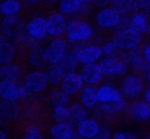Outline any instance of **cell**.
Listing matches in <instances>:
<instances>
[{
	"mask_svg": "<svg viewBox=\"0 0 150 139\" xmlns=\"http://www.w3.org/2000/svg\"><path fill=\"white\" fill-rule=\"evenodd\" d=\"M95 33L87 19H73L69 20L64 37L69 44L78 47L94 43Z\"/></svg>",
	"mask_w": 150,
	"mask_h": 139,
	"instance_id": "1",
	"label": "cell"
},
{
	"mask_svg": "<svg viewBox=\"0 0 150 139\" xmlns=\"http://www.w3.org/2000/svg\"><path fill=\"white\" fill-rule=\"evenodd\" d=\"M98 65L104 77H125L129 70L126 53L124 52L117 56L105 57L100 61Z\"/></svg>",
	"mask_w": 150,
	"mask_h": 139,
	"instance_id": "2",
	"label": "cell"
},
{
	"mask_svg": "<svg viewBox=\"0 0 150 139\" xmlns=\"http://www.w3.org/2000/svg\"><path fill=\"white\" fill-rule=\"evenodd\" d=\"M146 82L143 75L133 72L124 77L120 85V90L125 98L134 101L146 88Z\"/></svg>",
	"mask_w": 150,
	"mask_h": 139,
	"instance_id": "3",
	"label": "cell"
},
{
	"mask_svg": "<svg viewBox=\"0 0 150 139\" xmlns=\"http://www.w3.org/2000/svg\"><path fill=\"white\" fill-rule=\"evenodd\" d=\"M124 114L125 122L146 123L150 119V106L146 101H130L126 104Z\"/></svg>",
	"mask_w": 150,
	"mask_h": 139,
	"instance_id": "4",
	"label": "cell"
},
{
	"mask_svg": "<svg viewBox=\"0 0 150 139\" xmlns=\"http://www.w3.org/2000/svg\"><path fill=\"white\" fill-rule=\"evenodd\" d=\"M29 96L21 81H0V97L1 100L22 102Z\"/></svg>",
	"mask_w": 150,
	"mask_h": 139,
	"instance_id": "5",
	"label": "cell"
},
{
	"mask_svg": "<svg viewBox=\"0 0 150 139\" xmlns=\"http://www.w3.org/2000/svg\"><path fill=\"white\" fill-rule=\"evenodd\" d=\"M121 17V15L111 6L104 7L99 10L95 15V26L100 30V32L108 34L111 36V31L118 26Z\"/></svg>",
	"mask_w": 150,
	"mask_h": 139,
	"instance_id": "6",
	"label": "cell"
},
{
	"mask_svg": "<svg viewBox=\"0 0 150 139\" xmlns=\"http://www.w3.org/2000/svg\"><path fill=\"white\" fill-rule=\"evenodd\" d=\"M111 40L122 51H130L138 47L144 41V36L133 29L128 28L114 34Z\"/></svg>",
	"mask_w": 150,
	"mask_h": 139,
	"instance_id": "7",
	"label": "cell"
},
{
	"mask_svg": "<svg viewBox=\"0 0 150 139\" xmlns=\"http://www.w3.org/2000/svg\"><path fill=\"white\" fill-rule=\"evenodd\" d=\"M26 23V17L22 14L4 17L0 23V34L7 39H16L25 31Z\"/></svg>",
	"mask_w": 150,
	"mask_h": 139,
	"instance_id": "8",
	"label": "cell"
},
{
	"mask_svg": "<svg viewBox=\"0 0 150 139\" xmlns=\"http://www.w3.org/2000/svg\"><path fill=\"white\" fill-rule=\"evenodd\" d=\"M23 85L29 94L40 95L46 90L48 79L45 70L36 69L25 74Z\"/></svg>",
	"mask_w": 150,
	"mask_h": 139,
	"instance_id": "9",
	"label": "cell"
},
{
	"mask_svg": "<svg viewBox=\"0 0 150 139\" xmlns=\"http://www.w3.org/2000/svg\"><path fill=\"white\" fill-rule=\"evenodd\" d=\"M46 18V29L48 36L57 38L64 36L67 22L65 16L59 10H51L45 13Z\"/></svg>",
	"mask_w": 150,
	"mask_h": 139,
	"instance_id": "10",
	"label": "cell"
},
{
	"mask_svg": "<svg viewBox=\"0 0 150 139\" xmlns=\"http://www.w3.org/2000/svg\"><path fill=\"white\" fill-rule=\"evenodd\" d=\"M25 31L32 39L41 43L48 35L45 13L33 15L27 17Z\"/></svg>",
	"mask_w": 150,
	"mask_h": 139,
	"instance_id": "11",
	"label": "cell"
},
{
	"mask_svg": "<svg viewBox=\"0 0 150 139\" xmlns=\"http://www.w3.org/2000/svg\"><path fill=\"white\" fill-rule=\"evenodd\" d=\"M68 45V42L64 36L54 38L45 50L48 64H59L67 51Z\"/></svg>",
	"mask_w": 150,
	"mask_h": 139,
	"instance_id": "12",
	"label": "cell"
},
{
	"mask_svg": "<svg viewBox=\"0 0 150 139\" xmlns=\"http://www.w3.org/2000/svg\"><path fill=\"white\" fill-rule=\"evenodd\" d=\"M83 85L84 82L80 74L76 72H71L64 74L59 88L70 97L78 98Z\"/></svg>",
	"mask_w": 150,
	"mask_h": 139,
	"instance_id": "13",
	"label": "cell"
},
{
	"mask_svg": "<svg viewBox=\"0 0 150 139\" xmlns=\"http://www.w3.org/2000/svg\"><path fill=\"white\" fill-rule=\"evenodd\" d=\"M79 74L85 85L97 87L100 86L104 77L101 72L99 65L96 63L84 64L82 66Z\"/></svg>",
	"mask_w": 150,
	"mask_h": 139,
	"instance_id": "14",
	"label": "cell"
},
{
	"mask_svg": "<svg viewBox=\"0 0 150 139\" xmlns=\"http://www.w3.org/2000/svg\"><path fill=\"white\" fill-rule=\"evenodd\" d=\"M103 55L101 47L92 43L82 47H78L77 57L79 63L83 65L93 64L100 59Z\"/></svg>",
	"mask_w": 150,
	"mask_h": 139,
	"instance_id": "15",
	"label": "cell"
},
{
	"mask_svg": "<svg viewBox=\"0 0 150 139\" xmlns=\"http://www.w3.org/2000/svg\"><path fill=\"white\" fill-rule=\"evenodd\" d=\"M21 105L19 102L0 101V119L2 122L12 123L16 122L20 117Z\"/></svg>",
	"mask_w": 150,
	"mask_h": 139,
	"instance_id": "16",
	"label": "cell"
},
{
	"mask_svg": "<svg viewBox=\"0 0 150 139\" xmlns=\"http://www.w3.org/2000/svg\"><path fill=\"white\" fill-rule=\"evenodd\" d=\"M26 72V65L18 62H13L0 66V81H21Z\"/></svg>",
	"mask_w": 150,
	"mask_h": 139,
	"instance_id": "17",
	"label": "cell"
},
{
	"mask_svg": "<svg viewBox=\"0 0 150 139\" xmlns=\"http://www.w3.org/2000/svg\"><path fill=\"white\" fill-rule=\"evenodd\" d=\"M100 126V121L92 117L79 122L77 125L76 132L84 139H93L99 133Z\"/></svg>",
	"mask_w": 150,
	"mask_h": 139,
	"instance_id": "18",
	"label": "cell"
},
{
	"mask_svg": "<svg viewBox=\"0 0 150 139\" xmlns=\"http://www.w3.org/2000/svg\"><path fill=\"white\" fill-rule=\"evenodd\" d=\"M97 96L99 103L120 101L125 98L120 89H117L110 84L100 86L98 88Z\"/></svg>",
	"mask_w": 150,
	"mask_h": 139,
	"instance_id": "19",
	"label": "cell"
},
{
	"mask_svg": "<svg viewBox=\"0 0 150 139\" xmlns=\"http://www.w3.org/2000/svg\"><path fill=\"white\" fill-rule=\"evenodd\" d=\"M78 46L69 44L67 51L64 57L59 63V66L62 68L64 74L67 73L76 72V69L79 66V63L77 57Z\"/></svg>",
	"mask_w": 150,
	"mask_h": 139,
	"instance_id": "20",
	"label": "cell"
},
{
	"mask_svg": "<svg viewBox=\"0 0 150 139\" xmlns=\"http://www.w3.org/2000/svg\"><path fill=\"white\" fill-rule=\"evenodd\" d=\"M27 61L36 69L45 70L48 64L46 51L40 45L35 47L29 50Z\"/></svg>",
	"mask_w": 150,
	"mask_h": 139,
	"instance_id": "21",
	"label": "cell"
},
{
	"mask_svg": "<svg viewBox=\"0 0 150 139\" xmlns=\"http://www.w3.org/2000/svg\"><path fill=\"white\" fill-rule=\"evenodd\" d=\"M75 132L74 125L69 122L54 124L48 131L51 139H70Z\"/></svg>",
	"mask_w": 150,
	"mask_h": 139,
	"instance_id": "22",
	"label": "cell"
},
{
	"mask_svg": "<svg viewBox=\"0 0 150 139\" xmlns=\"http://www.w3.org/2000/svg\"><path fill=\"white\" fill-rule=\"evenodd\" d=\"M83 4L79 0H59L58 10L65 16L67 20H73L79 17Z\"/></svg>",
	"mask_w": 150,
	"mask_h": 139,
	"instance_id": "23",
	"label": "cell"
},
{
	"mask_svg": "<svg viewBox=\"0 0 150 139\" xmlns=\"http://www.w3.org/2000/svg\"><path fill=\"white\" fill-rule=\"evenodd\" d=\"M98 88L95 86L88 85H83L78 98L79 103H81L86 109H93L98 105Z\"/></svg>",
	"mask_w": 150,
	"mask_h": 139,
	"instance_id": "24",
	"label": "cell"
},
{
	"mask_svg": "<svg viewBox=\"0 0 150 139\" xmlns=\"http://www.w3.org/2000/svg\"><path fill=\"white\" fill-rule=\"evenodd\" d=\"M17 47L13 42L6 39L0 44V66L14 62Z\"/></svg>",
	"mask_w": 150,
	"mask_h": 139,
	"instance_id": "25",
	"label": "cell"
},
{
	"mask_svg": "<svg viewBox=\"0 0 150 139\" xmlns=\"http://www.w3.org/2000/svg\"><path fill=\"white\" fill-rule=\"evenodd\" d=\"M149 23L150 16L136 13L130 14V28L139 32L142 36L147 34Z\"/></svg>",
	"mask_w": 150,
	"mask_h": 139,
	"instance_id": "26",
	"label": "cell"
},
{
	"mask_svg": "<svg viewBox=\"0 0 150 139\" xmlns=\"http://www.w3.org/2000/svg\"><path fill=\"white\" fill-rule=\"evenodd\" d=\"M70 112L68 122L71 124L78 125L80 122L84 120L88 117L87 109L79 102L70 103L67 106Z\"/></svg>",
	"mask_w": 150,
	"mask_h": 139,
	"instance_id": "27",
	"label": "cell"
},
{
	"mask_svg": "<svg viewBox=\"0 0 150 139\" xmlns=\"http://www.w3.org/2000/svg\"><path fill=\"white\" fill-rule=\"evenodd\" d=\"M47 103L52 107L57 106H68L70 97L60 90L59 87H51V91L46 96Z\"/></svg>",
	"mask_w": 150,
	"mask_h": 139,
	"instance_id": "28",
	"label": "cell"
},
{
	"mask_svg": "<svg viewBox=\"0 0 150 139\" xmlns=\"http://www.w3.org/2000/svg\"><path fill=\"white\" fill-rule=\"evenodd\" d=\"M45 71L51 87H59L64 76V71L59 64H49L45 68Z\"/></svg>",
	"mask_w": 150,
	"mask_h": 139,
	"instance_id": "29",
	"label": "cell"
},
{
	"mask_svg": "<svg viewBox=\"0 0 150 139\" xmlns=\"http://www.w3.org/2000/svg\"><path fill=\"white\" fill-rule=\"evenodd\" d=\"M23 6L21 0H3L1 1V13L4 17L21 15Z\"/></svg>",
	"mask_w": 150,
	"mask_h": 139,
	"instance_id": "30",
	"label": "cell"
},
{
	"mask_svg": "<svg viewBox=\"0 0 150 139\" xmlns=\"http://www.w3.org/2000/svg\"><path fill=\"white\" fill-rule=\"evenodd\" d=\"M51 119L53 125L60 122H68L70 112L67 106H57L50 110Z\"/></svg>",
	"mask_w": 150,
	"mask_h": 139,
	"instance_id": "31",
	"label": "cell"
},
{
	"mask_svg": "<svg viewBox=\"0 0 150 139\" xmlns=\"http://www.w3.org/2000/svg\"><path fill=\"white\" fill-rule=\"evenodd\" d=\"M135 0H113L111 7L121 15H127L133 13Z\"/></svg>",
	"mask_w": 150,
	"mask_h": 139,
	"instance_id": "32",
	"label": "cell"
},
{
	"mask_svg": "<svg viewBox=\"0 0 150 139\" xmlns=\"http://www.w3.org/2000/svg\"><path fill=\"white\" fill-rule=\"evenodd\" d=\"M105 57H114L120 55L123 51L120 50L111 40V37H105L100 44Z\"/></svg>",
	"mask_w": 150,
	"mask_h": 139,
	"instance_id": "33",
	"label": "cell"
},
{
	"mask_svg": "<svg viewBox=\"0 0 150 139\" xmlns=\"http://www.w3.org/2000/svg\"><path fill=\"white\" fill-rule=\"evenodd\" d=\"M133 13L150 16V0H135Z\"/></svg>",
	"mask_w": 150,
	"mask_h": 139,
	"instance_id": "34",
	"label": "cell"
},
{
	"mask_svg": "<svg viewBox=\"0 0 150 139\" xmlns=\"http://www.w3.org/2000/svg\"><path fill=\"white\" fill-rule=\"evenodd\" d=\"M139 47L144 61L150 66V40H144Z\"/></svg>",
	"mask_w": 150,
	"mask_h": 139,
	"instance_id": "35",
	"label": "cell"
},
{
	"mask_svg": "<svg viewBox=\"0 0 150 139\" xmlns=\"http://www.w3.org/2000/svg\"><path fill=\"white\" fill-rule=\"evenodd\" d=\"M111 136H111V128L106 125L101 124L99 133L93 139H111Z\"/></svg>",
	"mask_w": 150,
	"mask_h": 139,
	"instance_id": "36",
	"label": "cell"
},
{
	"mask_svg": "<svg viewBox=\"0 0 150 139\" xmlns=\"http://www.w3.org/2000/svg\"><path fill=\"white\" fill-rule=\"evenodd\" d=\"M42 0H21L23 6V8H32L39 5Z\"/></svg>",
	"mask_w": 150,
	"mask_h": 139,
	"instance_id": "37",
	"label": "cell"
},
{
	"mask_svg": "<svg viewBox=\"0 0 150 139\" xmlns=\"http://www.w3.org/2000/svg\"><path fill=\"white\" fill-rule=\"evenodd\" d=\"M113 0H95L93 5L95 7H104L111 4Z\"/></svg>",
	"mask_w": 150,
	"mask_h": 139,
	"instance_id": "38",
	"label": "cell"
},
{
	"mask_svg": "<svg viewBox=\"0 0 150 139\" xmlns=\"http://www.w3.org/2000/svg\"><path fill=\"white\" fill-rule=\"evenodd\" d=\"M111 139H127L126 133H116L111 136Z\"/></svg>",
	"mask_w": 150,
	"mask_h": 139,
	"instance_id": "39",
	"label": "cell"
},
{
	"mask_svg": "<svg viewBox=\"0 0 150 139\" xmlns=\"http://www.w3.org/2000/svg\"><path fill=\"white\" fill-rule=\"evenodd\" d=\"M144 98L146 103L150 106V87L146 86L144 91Z\"/></svg>",
	"mask_w": 150,
	"mask_h": 139,
	"instance_id": "40",
	"label": "cell"
},
{
	"mask_svg": "<svg viewBox=\"0 0 150 139\" xmlns=\"http://www.w3.org/2000/svg\"><path fill=\"white\" fill-rule=\"evenodd\" d=\"M144 77L145 82H146V86H149L150 87V68L145 72Z\"/></svg>",
	"mask_w": 150,
	"mask_h": 139,
	"instance_id": "41",
	"label": "cell"
},
{
	"mask_svg": "<svg viewBox=\"0 0 150 139\" xmlns=\"http://www.w3.org/2000/svg\"><path fill=\"white\" fill-rule=\"evenodd\" d=\"M126 136H127V139H139L136 135L131 133H126Z\"/></svg>",
	"mask_w": 150,
	"mask_h": 139,
	"instance_id": "42",
	"label": "cell"
},
{
	"mask_svg": "<svg viewBox=\"0 0 150 139\" xmlns=\"http://www.w3.org/2000/svg\"><path fill=\"white\" fill-rule=\"evenodd\" d=\"M79 1L83 4H93L95 0H79Z\"/></svg>",
	"mask_w": 150,
	"mask_h": 139,
	"instance_id": "43",
	"label": "cell"
},
{
	"mask_svg": "<svg viewBox=\"0 0 150 139\" xmlns=\"http://www.w3.org/2000/svg\"><path fill=\"white\" fill-rule=\"evenodd\" d=\"M70 139H84V138H82L81 136H79V134H78L77 132H75V133L73 134V136H72V138Z\"/></svg>",
	"mask_w": 150,
	"mask_h": 139,
	"instance_id": "44",
	"label": "cell"
},
{
	"mask_svg": "<svg viewBox=\"0 0 150 139\" xmlns=\"http://www.w3.org/2000/svg\"><path fill=\"white\" fill-rule=\"evenodd\" d=\"M0 139H7V136L5 133L2 131H0Z\"/></svg>",
	"mask_w": 150,
	"mask_h": 139,
	"instance_id": "45",
	"label": "cell"
},
{
	"mask_svg": "<svg viewBox=\"0 0 150 139\" xmlns=\"http://www.w3.org/2000/svg\"><path fill=\"white\" fill-rule=\"evenodd\" d=\"M1 0H0V23H1V21L2 20V19L4 18L3 17V15H2V13H1Z\"/></svg>",
	"mask_w": 150,
	"mask_h": 139,
	"instance_id": "46",
	"label": "cell"
},
{
	"mask_svg": "<svg viewBox=\"0 0 150 139\" xmlns=\"http://www.w3.org/2000/svg\"><path fill=\"white\" fill-rule=\"evenodd\" d=\"M6 39H5V38H4V36H3L2 35L0 34V44H1L2 42H4V40H6Z\"/></svg>",
	"mask_w": 150,
	"mask_h": 139,
	"instance_id": "47",
	"label": "cell"
},
{
	"mask_svg": "<svg viewBox=\"0 0 150 139\" xmlns=\"http://www.w3.org/2000/svg\"><path fill=\"white\" fill-rule=\"evenodd\" d=\"M18 139H35V138H31V137H28V136H22V137H21L20 138H18Z\"/></svg>",
	"mask_w": 150,
	"mask_h": 139,
	"instance_id": "48",
	"label": "cell"
},
{
	"mask_svg": "<svg viewBox=\"0 0 150 139\" xmlns=\"http://www.w3.org/2000/svg\"><path fill=\"white\" fill-rule=\"evenodd\" d=\"M1 123H2V121H1V119H0V125H1Z\"/></svg>",
	"mask_w": 150,
	"mask_h": 139,
	"instance_id": "49",
	"label": "cell"
},
{
	"mask_svg": "<svg viewBox=\"0 0 150 139\" xmlns=\"http://www.w3.org/2000/svg\"><path fill=\"white\" fill-rule=\"evenodd\" d=\"M1 97H0V101H1Z\"/></svg>",
	"mask_w": 150,
	"mask_h": 139,
	"instance_id": "50",
	"label": "cell"
},
{
	"mask_svg": "<svg viewBox=\"0 0 150 139\" xmlns=\"http://www.w3.org/2000/svg\"><path fill=\"white\" fill-rule=\"evenodd\" d=\"M148 139H150V136H149V138H148Z\"/></svg>",
	"mask_w": 150,
	"mask_h": 139,
	"instance_id": "51",
	"label": "cell"
},
{
	"mask_svg": "<svg viewBox=\"0 0 150 139\" xmlns=\"http://www.w3.org/2000/svg\"><path fill=\"white\" fill-rule=\"evenodd\" d=\"M149 136H150V133H149Z\"/></svg>",
	"mask_w": 150,
	"mask_h": 139,
	"instance_id": "52",
	"label": "cell"
}]
</instances>
